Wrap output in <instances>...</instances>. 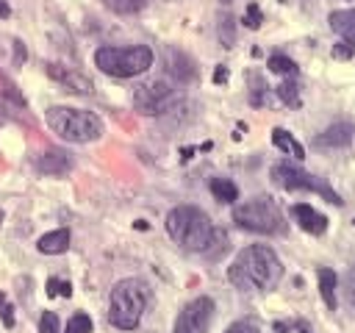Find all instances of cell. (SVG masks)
<instances>
[{
  "label": "cell",
  "instance_id": "6da1fadb",
  "mask_svg": "<svg viewBox=\"0 0 355 333\" xmlns=\"http://www.w3.org/2000/svg\"><path fill=\"white\" fill-rule=\"evenodd\" d=\"M283 264L277 253L266 244H250L239 250L233 264L227 266V280L241 291H269L280 283Z\"/></svg>",
  "mask_w": 355,
  "mask_h": 333
},
{
  "label": "cell",
  "instance_id": "7a4b0ae2",
  "mask_svg": "<svg viewBox=\"0 0 355 333\" xmlns=\"http://www.w3.org/2000/svg\"><path fill=\"white\" fill-rule=\"evenodd\" d=\"M166 233L172 236L175 244H180L183 250L191 253H205L214 239L219 236L211 216L205 211H200L197 205H178L166 214Z\"/></svg>",
  "mask_w": 355,
  "mask_h": 333
},
{
  "label": "cell",
  "instance_id": "3957f363",
  "mask_svg": "<svg viewBox=\"0 0 355 333\" xmlns=\"http://www.w3.org/2000/svg\"><path fill=\"white\" fill-rule=\"evenodd\" d=\"M147 300H150V289L144 280H139V278L116 280L111 289V300H108V322L119 330L139 327Z\"/></svg>",
  "mask_w": 355,
  "mask_h": 333
},
{
  "label": "cell",
  "instance_id": "277c9868",
  "mask_svg": "<svg viewBox=\"0 0 355 333\" xmlns=\"http://www.w3.org/2000/svg\"><path fill=\"white\" fill-rule=\"evenodd\" d=\"M47 125L50 130L72 144H86L103 136V119L94 111H83V108H69V105H53L47 108Z\"/></svg>",
  "mask_w": 355,
  "mask_h": 333
},
{
  "label": "cell",
  "instance_id": "5b68a950",
  "mask_svg": "<svg viewBox=\"0 0 355 333\" xmlns=\"http://www.w3.org/2000/svg\"><path fill=\"white\" fill-rule=\"evenodd\" d=\"M94 64L100 72L111 78H133L141 75L153 67V50L147 44H133V47H97L94 50Z\"/></svg>",
  "mask_w": 355,
  "mask_h": 333
},
{
  "label": "cell",
  "instance_id": "8992f818",
  "mask_svg": "<svg viewBox=\"0 0 355 333\" xmlns=\"http://www.w3.org/2000/svg\"><path fill=\"white\" fill-rule=\"evenodd\" d=\"M233 222L250 233H261V236H277L286 230V222H283V214L277 208V203L266 194L261 197H252L241 205L233 208Z\"/></svg>",
  "mask_w": 355,
  "mask_h": 333
},
{
  "label": "cell",
  "instance_id": "52a82bcc",
  "mask_svg": "<svg viewBox=\"0 0 355 333\" xmlns=\"http://www.w3.org/2000/svg\"><path fill=\"white\" fill-rule=\"evenodd\" d=\"M272 180L280 189H286V191H316V194H322L333 205L344 203L322 178H316V175H311V172H305V169H300V166H294L288 161H280V164L272 166Z\"/></svg>",
  "mask_w": 355,
  "mask_h": 333
},
{
  "label": "cell",
  "instance_id": "ba28073f",
  "mask_svg": "<svg viewBox=\"0 0 355 333\" xmlns=\"http://www.w3.org/2000/svg\"><path fill=\"white\" fill-rule=\"evenodd\" d=\"M178 92L169 80H150V83H141L136 92H133V108L144 117H158L164 114L172 103H175Z\"/></svg>",
  "mask_w": 355,
  "mask_h": 333
},
{
  "label": "cell",
  "instance_id": "9c48e42d",
  "mask_svg": "<svg viewBox=\"0 0 355 333\" xmlns=\"http://www.w3.org/2000/svg\"><path fill=\"white\" fill-rule=\"evenodd\" d=\"M214 311H216V305H214L211 297H194L178 314L172 333H208L211 319H214Z\"/></svg>",
  "mask_w": 355,
  "mask_h": 333
},
{
  "label": "cell",
  "instance_id": "30bf717a",
  "mask_svg": "<svg viewBox=\"0 0 355 333\" xmlns=\"http://www.w3.org/2000/svg\"><path fill=\"white\" fill-rule=\"evenodd\" d=\"M47 75H50L53 80H58L67 92H75V94H92V92H94L92 80H89L86 75H80L78 69H72V67H64V64H47Z\"/></svg>",
  "mask_w": 355,
  "mask_h": 333
},
{
  "label": "cell",
  "instance_id": "8fae6325",
  "mask_svg": "<svg viewBox=\"0 0 355 333\" xmlns=\"http://www.w3.org/2000/svg\"><path fill=\"white\" fill-rule=\"evenodd\" d=\"M164 64H166V75H169L172 80H178V83H191V80L197 78V67H194V61H191L183 50L169 47V50L164 53Z\"/></svg>",
  "mask_w": 355,
  "mask_h": 333
},
{
  "label": "cell",
  "instance_id": "7c38bea8",
  "mask_svg": "<svg viewBox=\"0 0 355 333\" xmlns=\"http://www.w3.org/2000/svg\"><path fill=\"white\" fill-rule=\"evenodd\" d=\"M291 216H294V222L305 230V233H311V236H322L324 230H327V216L324 214H319L313 205H308V203H294L291 205Z\"/></svg>",
  "mask_w": 355,
  "mask_h": 333
},
{
  "label": "cell",
  "instance_id": "4fadbf2b",
  "mask_svg": "<svg viewBox=\"0 0 355 333\" xmlns=\"http://www.w3.org/2000/svg\"><path fill=\"white\" fill-rule=\"evenodd\" d=\"M36 169L44 172V175H67L72 169V155L67 150H58V147H50L39 155L36 161Z\"/></svg>",
  "mask_w": 355,
  "mask_h": 333
},
{
  "label": "cell",
  "instance_id": "5bb4252c",
  "mask_svg": "<svg viewBox=\"0 0 355 333\" xmlns=\"http://www.w3.org/2000/svg\"><path fill=\"white\" fill-rule=\"evenodd\" d=\"M330 28L349 44L355 47V8H341L330 14Z\"/></svg>",
  "mask_w": 355,
  "mask_h": 333
},
{
  "label": "cell",
  "instance_id": "9a60e30c",
  "mask_svg": "<svg viewBox=\"0 0 355 333\" xmlns=\"http://www.w3.org/2000/svg\"><path fill=\"white\" fill-rule=\"evenodd\" d=\"M36 250L44 253V255H61V253H67L69 250V230L67 228H58V230L44 233L36 241Z\"/></svg>",
  "mask_w": 355,
  "mask_h": 333
},
{
  "label": "cell",
  "instance_id": "2e32d148",
  "mask_svg": "<svg viewBox=\"0 0 355 333\" xmlns=\"http://www.w3.org/2000/svg\"><path fill=\"white\" fill-rule=\"evenodd\" d=\"M352 142V128L349 125H330L324 133H319L316 139H313V144L316 147H344V144H349Z\"/></svg>",
  "mask_w": 355,
  "mask_h": 333
},
{
  "label": "cell",
  "instance_id": "e0dca14e",
  "mask_svg": "<svg viewBox=\"0 0 355 333\" xmlns=\"http://www.w3.org/2000/svg\"><path fill=\"white\" fill-rule=\"evenodd\" d=\"M272 144H275L280 153H286V155H291V158H297V161L305 158V147H302L286 128H275V130H272Z\"/></svg>",
  "mask_w": 355,
  "mask_h": 333
},
{
  "label": "cell",
  "instance_id": "ac0fdd59",
  "mask_svg": "<svg viewBox=\"0 0 355 333\" xmlns=\"http://www.w3.org/2000/svg\"><path fill=\"white\" fill-rule=\"evenodd\" d=\"M336 289H338V275L327 266L319 269V294L327 308H336Z\"/></svg>",
  "mask_w": 355,
  "mask_h": 333
},
{
  "label": "cell",
  "instance_id": "d6986e66",
  "mask_svg": "<svg viewBox=\"0 0 355 333\" xmlns=\"http://www.w3.org/2000/svg\"><path fill=\"white\" fill-rule=\"evenodd\" d=\"M208 189H211V194H214L219 203H236V200H239V186H236L230 178H211Z\"/></svg>",
  "mask_w": 355,
  "mask_h": 333
},
{
  "label": "cell",
  "instance_id": "ffe728a7",
  "mask_svg": "<svg viewBox=\"0 0 355 333\" xmlns=\"http://www.w3.org/2000/svg\"><path fill=\"white\" fill-rule=\"evenodd\" d=\"M272 72H277V75H294L297 72V64L288 58V56H280V53H275V56H269V64H266Z\"/></svg>",
  "mask_w": 355,
  "mask_h": 333
},
{
  "label": "cell",
  "instance_id": "44dd1931",
  "mask_svg": "<svg viewBox=\"0 0 355 333\" xmlns=\"http://www.w3.org/2000/svg\"><path fill=\"white\" fill-rule=\"evenodd\" d=\"M275 92H277V97H280L286 105H300V94H297V80H294V78L283 80Z\"/></svg>",
  "mask_w": 355,
  "mask_h": 333
},
{
  "label": "cell",
  "instance_id": "7402d4cb",
  "mask_svg": "<svg viewBox=\"0 0 355 333\" xmlns=\"http://www.w3.org/2000/svg\"><path fill=\"white\" fill-rule=\"evenodd\" d=\"M64 333H92V319H89V314H72V319L67 322V327H64Z\"/></svg>",
  "mask_w": 355,
  "mask_h": 333
},
{
  "label": "cell",
  "instance_id": "603a6c76",
  "mask_svg": "<svg viewBox=\"0 0 355 333\" xmlns=\"http://www.w3.org/2000/svg\"><path fill=\"white\" fill-rule=\"evenodd\" d=\"M103 3L116 14H136L144 6V0H103Z\"/></svg>",
  "mask_w": 355,
  "mask_h": 333
},
{
  "label": "cell",
  "instance_id": "cb8c5ba5",
  "mask_svg": "<svg viewBox=\"0 0 355 333\" xmlns=\"http://www.w3.org/2000/svg\"><path fill=\"white\" fill-rule=\"evenodd\" d=\"M233 17L227 14V17H222L219 19V39H222V44L225 47H233V42H236V31H233Z\"/></svg>",
  "mask_w": 355,
  "mask_h": 333
},
{
  "label": "cell",
  "instance_id": "d4e9b609",
  "mask_svg": "<svg viewBox=\"0 0 355 333\" xmlns=\"http://www.w3.org/2000/svg\"><path fill=\"white\" fill-rule=\"evenodd\" d=\"M39 333H61V322L55 311H44L39 316Z\"/></svg>",
  "mask_w": 355,
  "mask_h": 333
},
{
  "label": "cell",
  "instance_id": "484cf974",
  "mask_svg": "<svg viewBox=\"0 0 355 333\" xmlns=\"http://www.w3.org/2000/svg\"><path fill=\"white\" fill-rule=\"evenodd\" d=\"M261 22H263V14H261L258 3H250V6H247V11H244V25L255 31V28H261Z\"/></svg>",
  "mask_w": 355,
  "mask_h": 333
},
{
  "label": "cell",
  "instance_id": "4316f807",
  "mask_svg": "<svg viewBox=\"0 0 355 333\" xmlns=\"http://www.w3.org/2000/svg\"><path fill=\"white\" fill-rule=\"evenodd\" d=\"M0 319H3V327H14V305L6 300V294L0 291Z\"/></svg>",
  "mask_w": 355,
  "mask_h": 333
},
{
  "label": "cell",
  "instance_id": "83f0119b",
  "mask_svg": "<svg viewBox=\"0 0 355 333\" xmlns=\"http://www.w3.org/2000/svg\"><path fill=\"white\" fill-rule=\"evenodd\" d=\"M225 333H258V325H255L252 319H239V322H233Z\"/></svg>",
  "mask_w": 355,
  "mask_h": 333
},
{
  "label": "cell",
  "instance_id": "f1b7e54d",
  "mask_svg": "<svg viewBox=\"0 0 355 333\" xmlns=\"http://www.w3.org/2000/svg\"><path fill=\"white\" fill-rule=\"evenodd\" d=\"M3 89H6V97H8V100H11V103H17V105H19V108H22V105H25V97H22V94H19V89H17V86H11V83H8V80H3Z\"/></svg>",
  "mask_w": 355,
  "mask_h": 333
},
{
  "label": "cell",
  "instance_id": "f546056e",
  "mask_svg": "<svg viewBox=\"0 0 355 333\" xmlns=\"http://www.w3.org/2000/svg\"><path fill=\"white\" fill-rule=\"evenodd\" d=\"M344 286H347V300L355 305V266L347 272V280H344Z\"/></svg>",
  "mask_w": 355,
  "mask_h": 333
},
{
  "label": "cell",
  "instance_id": "4dcf8cb0",
  "mask_svg": "<svg viewBox=\"0 0 355 333\" xmlns=\"http://www.w3.org/2000/svg\"><path fill=\"white\" fill-rule=\"evenodd\" d=\"M352 50H355V47H349V44L344 42V44H336V47H333V56H336V58H349Z\"/></svg>",
  "mask_w": 355,
  "mask_h": 333
},
{
  "label": "cell",
  "instance_id": "1f68e13d",
  "mask_svg": "<svg viewBox=\"0 0 355 333\" xmlns=\"http://www.w3.org/2000/svg\"><path fill=\"white\" fill-rule=\"evenodd\" d=\"M225 78H227V67H216V72H214V83H225Z\"/></svg>",
  "mask_w": 355,
  "mask_h": 333
},
{
  "label": "cell",
  "instance_id": "d6a6232c",
  "mask_svg": "<svg viewBox=\"0 0 355 333\" xmlns=\"http://www.w3.org/2000/svg\"><path fill=\"white\" fill-rule=\"evenodd\" d=\"M58 286H61V280L50 278V280H47V297H55V294H58Z\"/></svg>",
  "mask_w": 355,
  "mask_h": 333
},
{
  "label": "cell",
  "instance_id": "836d02e7",
  "mask_svg": "<svg viewBox=\"0 0 355 333\" xmlns=\"http://www.w3.org/2000/svg\"><path fill=\"white\" fill-rule=\"evenodd\" d=\"M58 294H61V297H69V294H72V286H69L67 280H61V286H58Z\"/></svg>",
  "mask_w": 355,
  "mask_h": 333
},
{
  "label": "cell",
  "instance_id": "e575fe53",
  "mask_svg": "<svg viewBox=\"0 0 355 333\" xmlns=\"http://www.w3.org/2000/svg\"><path fill=\"white\" fill-rule=\"evenodd\" d=\"M11 14V6H8V0H0V17H8Z\"/></svg>",
  "mask_w": 355,
  "mask_h": 333
},
{
  "label": "cell",
  "instance_id": "d590c367",
  "mask_svg": "<svg viewBox=\"0 0 355 333\" xmlns=\"http://www.w3.org/2000/svg\"><path fill=\"white\" fill-rule=\"evenodd\" d=\"M3 119H6V117H3V111H0V125H3Z\"/></svg>",
  "mask_w": 355,
  "mask_h": 333
},
{
  "label": "cell",
  "instance_id": "8d00e7d4",
  "mask_svg": "<svg viewBox=\"0 0 355 333\" xmlns=\"http://www.w3.org/2000/svg\"><path fill=\"white\" fill-rule=\"evenodd\" d=\"M222 3H233V0H222Z\"/></svg>",
  "mask_w": 355,
  "mask_h": 333
}]
</instances>
